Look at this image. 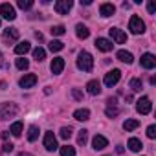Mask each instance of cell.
<instances>
[{"mask_svg":"<svg viewBox=\"0 0 156 156\" xmlns=\"http://www.w3.org/2000/svg\"><path fill=\"white\" fill-rule=\"evenodd\" d=\"M77 68L83 72H92L94 68V57L88 51H81L79 57H77Z\"/></svg>","mask_w":156,"mask_h":156,"instance_id":"cell-1","label":"cell"},{"mask_svg":"<svg viewBox=\"0 0 156 156\" xmlns=\"http://www.w3.org/2000/svg\"><path fill=\"white\" fill-rule=\"evenodd\" d=\"M17 112H19V107L15 103H0V119L13 118L17 116Z\"/></svg>","mask_w":156,"mask_h":156,"instance_id":"cell-2","label":"cell"},{"mask_svg":"<svg viewBox=\"0 0 156 156\" xmlns=\"http://www.w3.org/2000/svg\"><path fill=\"white\" fill-rule=\"evenodd\" d=\"M129 30H130L134 35H140V33L145 31V22H143L138 15H132L130 20H129Z\"/></svg>","mask_w":156,"mask_h":156,"instance_id":"cell-3","label":"cell"},{"mask_svg":"<svg viewBox=\"0 0 156 156\" xmlns=\"http://www.w3.org/2000/svg\"><path fill=\"white\" fill-rule=\"evenodd\" d=\"M151 108H152V103H151L149 98H141V99L136 101V110H138L141 116H147V114L151 112Z\"/></svg>","mask_w":156,"mask_h":156,"instance_id":"cell-4","label":"cell"},{"mask_svg":"<svg viewBox=\"0 0 156 156\" xmlns=\"http://www.w3.org/2000/svg\"><path fill=\"white\" fill-rule=\"evenodd\" d=\"M0 15H2L6 20H15V17H17L15 8L11 4H0Z\"/></svg>","mask_w":156,"mask_h":156,"instance_id":"cell-5","label":"cell"},{"mask_svg":"<svg viewBox=\"0 0 156 156\" xmlns=\"http://www.w3.org/2000/svg\"><path fill=\"white\" fill-rule=\"evenodd\" d=\"M119 79H121V72L114 68L112 72H108V73L105 75V79H103V81H105V85H107V87H114Z\"/></svg>","mask_w":156,"mask_h":156,"instance_id":"cell-6","label":"cell"},{"mask_svg":"<svg viewBox=\"0 0 156 156\" xmlns=\"http://www.w3.org/2000/svg\"><path fill=\"white\" fill-rule=\"evenodd\" d=\"M72 0H59V2H55V6H53V9L59 13V15H66L70 9H72Z\"/></svg>","mask_w":156,"mask_h":156,"instance_id":"cell-7","label":"cell"},{"mask_svg":"<svg viewBox=\"0 0 156 156\" xmlns=\"http://www.w3.org/2000/svg\"><path fill=\"white\" fill-rule=\"evenodd\" d=\"M140 62H141V68H145V70H152V68L156 66V57H154L152 53H143Z\"/></svg>","mask_w":156,"mask_h":156,"instance_id":"cell-8","label":"cell"},{"mask_svg":"<svg viewBox=\"0 0 156 156\" xmlns=\"http://www.w3.org/2000/svg\"><path fill=\"white\" fill-rule=\"evenodd\" d=\"M35 83H37V75L35 73H26L24 77H20V81H19V85L22 88H31V87H35Z\"/></svg>","mask_w":156,"mask_h":156,"instance_id":"cell-9","label":"cell"},{"mask_svg":"<svg viewBox=\"0 0 156 156\" xmlns=\"http://www.w3.org/2000/svg\"><path fill=\"white\" fill-rule=\"evenodd\" d=\"M44 149L46 151H55L57 149V140H55L53 132H46L44 134Z\"/></svg>","mask_w":156,"mask_h":156,"instance_id":"cell-10","label":"cell"},{"mask_svg":"<svg viewBox=\"0 0 156 156\" xmlns=\"http://www.w3.org/2000/svg\"><path fill=\"white\" fill-rule=\"evenodd\" d=\"M17 41H19V30H15V28H8V30L4 31V42L13 44V42H17Z\"/></svg>","mask_w":156,"mask_h":156,"instance_id":"cell-11","label":"cell"},{"mask_svg":"<svg viewBox=\"0 0 156 156\" xmlns=\"http://www.w3.org/2000/svg\"><path fill=\"white\" fill-rule=\"evenodd\" d=\"M108 31H110V37H112V39H114L118 44H123V42L127 41V35H125V33H123L119 28H110Z\"/></svg>","mask_w":156,"mask_h":156,"instance_id":"cell-12","label":"cell"},{"mask_svg":"<svg viewBox=\"0 0 156 156\" xmlns=\"http://www.w3.org/2000/svg\"><path fill=\"white\" fill-rule=\"evenodd\" d=\"M87 92H88L90 96H98V94H101V85H99V81H98V79L88 81V83H87Z\"/></svg>","mask_w":156,"mask_h":156,"instance_id":"cell-13","label":"cell"},{"mask_svg":"<svg viewBox=\"0 0 156 156\" xmlns=\"http://www.w3.org/2000/svg\"><path fill=\"white\" fill-rule=\"evenodd\" d=\"M92 145H94V149H96V151H101V149H105V147L108 145V140H107L105 136L98 134V136H94V140H92Z\"/></svg>","mask_w":156,"mask_h":156,"instance_id":"cell-14","label":"cell"},{"mask_svg":"<svg viewBox=\"0 0 156 156\" xmlns=\"http://www.w3.org/2000/svg\"><path fill=\"white\" fill-rule=\"evenodd\" d=\"M99 13H101V17H110V15H114V13H116V6H114V4H110V2L101 4V6H99Z\"/></svg>","mask_w":156,"mask_h":156,"instance_id":"cell-15","label":"cell"},{"mask_svg":"<svg viewBox=\"0 0 156 156\" xmlns=\"http://www.w3.org/2000/svg\"><path fill=\"white\" fill-rule=\"evenodd\" d=\"M96 46H98V50H101V51H110L114 44H112L108 39H103V37H99V39H96Z\"/></svg>","mask_w":156,"mask_h":156,"instance_id":"cell-16","label":"cell"},{"mask_svg":"<svg viewBox=\"0 0 156 156\" xmlns=\"http://www.w3.org/2000/svg\"><path fill=\"white\" fill-rule=\"evenodd\" d=\"M50 68H51L53 73H61V72L64 70V59H62V57H55V59L51 61V66H50Z\"/></svg>","mask_w":156,"mask_h":156,"instance_id":"cell-17","label":"cell"},{"mask_svg":"<svg viewBox=\"0 0 156 156\" xmlns=\"http://www.w3.org/2000/svg\"><path fill=\"white\" fill-rule=\"evenodd\" d=\"M30 50H31V46H30V42H28V41L19 42V44L15 46V53H17V55H26Z\"/></svg>","mask_w":156,"mask_h":156,"instance_id":"cell-18","label":"cell"},{"mask_svg":"<svg viewBox=\"0 0 156 156\" xmlns=\"http://www.w3.org/2000/svg\"><path fill=\"white\" fill-rule=\"evenodd\" d=\"M116 57L121 61V62H127V64H130L134 59H132V53L130 51H127V50H119L118 53H116Z\"/></svg>","mask_w":156,"mask_h":156,"instance_id":"cell-19","label":"cell"},{"mask_svg":"<svg viewBox=\"0 0 156 156\" xmlns=\"http://www.w3.org/2000/svg\"><path fill=\"white\" fill-rule=\"evenodd\" d=\"M73 118L79 119V121H87V119H90V110L88 108H79V110L73 112Z\"/></svg>","mask_w":156,"mask_h":156,"instance_id":"cell-20","label":"cell"},{"mask_svg":"<svg viewBox=\"0 0 156 156\" xmlns=\"http://www.w3.org/2000/svg\"><path fill=\"white\" fill-rule=\"evenodd\" d=\"M75 33H77V37H79V39H88L90 30H88L87 26H83V24H77V26H75Z\"/></svg>","mask_w":156,"mask_h":156,"instance_id":"cell-21","label":"cell"},{"mask_svg":"<svg viewBox=\"0 0 156 156\" xmlns=\"http://www.w3.org/2000/svg\"><path fill=\"white\" fill-rule=\"evenodd\" d=\"M141 147H143V145H141V141H140L138 138H130V140H129V149H130L132 152H140Z\"/></svg>","mask_w":156,"mask_h":156,"instance_id":"cell-22","label":"cell"},{"mask_svg":"<svg viewBox=\"0 0 156 156\" xmlns=\"http://www.w3.org/2000/svg\"><path fill=\"white\" fill-rule=\"evenodd\" d=\"M140 127V121L138 119H127L125 123H123V129L127 130V132H130V130H134V129H138Z\"/></svg>","mask_w":156,"mask_h":156,"instance_id":"cell-23","label":"cell"},{"mask_svg":"<svg viewBox=\"0 0 156 156\" xmlns=\"http://www.w3.org/2000/svg\"><path fill=\"white\" fill-rule=\"evenodd\" d=\"M9 132L15 136V138H19L20 134H22V121H15L13 125H11V129H9Z\"/></svg>","mask_w":156,"mask_h":156,"instance_id":"cell-24","label":"cell"},{"mask_svg":"<svg viewBox=\"0 0 156 156\" xmlns=\"http://www.w3.org/2000/svg\"><path fill=\"white\" fill-rule=\"evenodd\" d=\"M39 138V129L35 127V125H31L30 129H28V141H35Z\"/></svg>","mask_w":156,"mask_h":156,"instance_id":"cell-25","label":"cell"},{"mask_svg":"<svg viewBox=\"0 0 156 156\" xmlns=\"http://www.w3.org/2000/svg\"><path fill=\"white\" fill-rule=\"evenodd\" d=\"M48 48H50V51H53V53H55V51H61V50L64 48V42H61V41H51Z\"/></svg>","mask_w":156,"mask_h":156,"instance_id":"cell-26","label":"cell"},{"mask_svg":"<svg viewBox=\"0 0 156 156\" xmlns=\"http://www.w3.org/2000/svg\"><path fill=\"white\" fill-rule=\"evenodd\" d=\"M33 59H35V61H44V59H46L44 48H35V50H33Z\"/></svg>","mask_w":156,"mask_h":156,"instance_id":"cell-27","label":"cell"},{"mask_svg":"<svg viewBox=\"0 0 156 156\" xmlns=\"http://www.w3.org/2000/svg\"><path fill=\"white\" fill-rule=\"evenodd\" d=\"M61 156H75V149L70 145H62L61 147Z\"/></svg>","mask_w":156,"mask_h":156,"instance_id":"cell-28","label":"cell"},{"mask_svg":"<svg viewBox=\"0 0 156 156\" xmlns=\"http://www.w3.org/2000/svg\"><path fill=\"white\" fill-rule=\"evenodd\" d=\"M88 141V130H79V136H77V143H79V145H85Z\"/></svg>","mask_w":156,"mask_h":156,"instance_id":"cell-29","label":"cell"},{"mask_svg":"<svg viewBox=\"0 0 156 156\" xmlns=\"http://www.w3.org/2000/svg\"><path fill=\"white\" fill-rule=\"evenodd\" d=\"M17 68L19 70H28V66H30V61L28 59H24V57H20V59H17Z\"/></svg>","mask_w":156,"mask_h":156,"instance_id":"cell-30","label":"cell"},{"mask_svg":"<svg viewBox=\"0 0 156 156\" xmlns=\"http://www.w3.org/2000/svg\"><path fill=\"white\" fill-rule=\"evenodd\" d=\"M105 114H107L108 118H116V116L119 114V108H116L114 105H108V107H107V110H105Z\"/></svg>","mask_w":156,"mask_h":156,"instance_id":"cell-31","label":"cell"},{"mask_svg":"<svg viewBox=\"0 0 156 156\" xmlns=\"http://www.w3.org/2000/svg\"><path fill=\"white\" fill-rule=\"evenodd\" d=\"M17 6H19L20 9H31L33 2H31V0H19V2H17Z\"/></svg>","mask_w":156,"mask_h":156,"instance_id":"cell-32","label":"cell"},{"mask_svg":"<svg viewBox=\"0 0 156 156\" xmlns=\"http://www.w3.org/2000/svg\"><path fill=\"white\" fill-rule=\"evenodd\" d=\"M50 31H51V35H64V33H66L64 26H61V24H59V26H53Z\"/></svg>","mask_w":156,"mask_h":156,"instance_id":"cell-33","label":"cell"},{"mask_svg":"<svg viewBox=\"0 0 156 156\" xmlns=\"http://www.w3.org/2000/svg\"><path fill=\"white\" fill-rule=\"evenodd\" d=\"M130 88L134 92H141V81L140 79H130Z\"/></svg>","mask_w":156,"mask_h":156,"instance_id":"cell-34","label":"cell"},{"mask_svg":"<svg viewBox=\"0 0 156 156\" xmlns=\"http://www.w3.org/2000/svg\"><path fill=\"white\" fill-rule=\"evenodd\" d=\"M70 136H72V129L70 127H62L61 129V138L62 140H70Z\"/></svg>","mask_w":156,"mask_h":156,"instance_id":"cell-35","label":"cell"},{"mask_svg":"<svg viewBox=\"0 0 156 156\" xmlns=\"http://www.w3.org/2000/svg\"><path fill=\"white\" fill-rule=\"evenodd\" d=\"M147 136H149L151 140L156 138V125H149V127H147Z\"/></svg>","mask_w":156,"mask_h":156,"instance_id":"cell-36","label":"cell"},{"mask_svg":"<svg viewBox=\"0 0 156 156\" xmlns=\"http://www.w3.org/2000/svg\"><path fill=\"white\" fill-rule=\"evenodd\" d=\"M147 9H149L151 15H154V13H156V4H154V2H149V4H147Z\"/></svg>","mask_w":156,"mask_h":156,"instance_id":"cell-37","label":"cell"},{"mask_svg":"<svg viewBox=\"0 0 156 156\" xmlns=\"http://www.w3.org/2000/svg\"><path fill=\"white\" fill-rule=\"evenodd\" d=\"M72 94H73V98H75V99H83V94L77 90V88H73V90H72Z\"/></svg>","mask_w":156,"mask_h":156,"instance_id":"cell-38","label":"cell"},{"mask_svg":"<svg viewBox=\"0 0 156 156\" xmlns=\"http://www.w3.org/2000/svg\"><path fill=\"white\" fill-rule=\"evenodd\" d=\"M11 151H13V143H8L6 141L4 143V152H11Z\"/></svg>","mask_w":156,"mask_h":156,"instance_id":"cell-39","label":"cell"},{"mask_svg":"<svg viewBox=\"0 0 156 156\" xmlns=\"http://www.w3.org/2000/svg\"><path fill=\"white\" fill-rule=\"evenodd\" d=\"M123 151H125V149H123L121 145H118V147H116V152H118V154H123Z\"/></svg>","mask_w":156,"mask_h":156,"instance_id":"cell-40","label":"cell"},{"mask_svg":"<svg viewBox=\"0 0 156 156\" xmlns=\"http://www.w3.org/2000/svg\"><path fill=\"white\" fill-rule=\"evenodd\" d=\"M108 105H116V98H110L108 99Z\"/></svg>","mask_w":156,"mask_h":156,"instance_id":"cell-41","label":"cell"},{"mask_svg":"<svg viewBox=\"0 0 156 156\" xmlns=\"http://www.w3.org/2000/svg\"><path fill=\"white\" fill-rule=\"evenodd\" d=\"M4 66V57H2V53H0V68Z\"/></svg>","mask_w":156,"mask_h":156,"instance_id":"cell-42","label":"cell"},{"mask_svg":"<svg viewBox=\"0 0 156 156\" xmlns=\"http://www.w3.org/2000/svg\"><path fill=\"white\" fill-rule=\"evenodd\" d=\"M17 156H31V154H28V152H20V154H17Z\"/></svg>","mask_w":156,"mask_h":156,"instance_id":"cell-43","label":"cell"}]
</instances>
